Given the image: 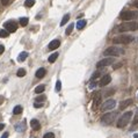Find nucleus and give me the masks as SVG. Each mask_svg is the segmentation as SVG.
I'll use <instances>...</instances> for the list:
<instances>
[{"instance_id": "nucleus-1", "label": "nucleus", "mask_w": 138, "mask_h": 138, "mask_svg": "<svg viewBox=\"0 0 138 138\" xmlns=\"http://www.w3.org/2000/svg\"><path fill=\"white\" fill-rule=\"evenodd\" d=\"M103 55L107 56V57H113V58L118 57V56L124 55V49H122V48H119V46H117V45H111L104 50Z\"/></svg>"}, {"instance_id": "nucleus-2", "label": "nucleus", "mask_w": 138, "mask_h": 138, "mask_svg": "<svg viewBox=\"0 0 138 138\" xmlns=\"http://www.w3.org/2000/svg\"><path fill=\"white\" fill-rule=\"evenodd\" d=\"M136 30H138V22H135V21L124 22L122 24L117 26V31H119V33H124V31H136Z\"/></svg>"}, {"instance_id": "nucleus-3", "label": "nucleus", "mask_w": 138, "mask_h": 138, "mask_svg": "<svg viewBox=\"0 0 138 138\" xmlns=\"http://www.w3.org/2000/svg\"><path fill=\"white\" fill-rule=\"evenodd\" d=\"M119 19L124 20V21H132V20L138 19V11H124L119 14Z\"/></svg>"}, {"instance_id": "nucleus-4", "label": "nucleus", "mask_w": 138, "mask_h": 138, "mask_svg": "<svg viewBox=\"0 0 138 138\" xmlns=\"http://www.w3.org/2000/svg\"><path fill=\"white\" fill-rule=\"evenodd\" d=\"M132 117V111H127V113H124L122 116H121V118L118 119V122H117V128H125L130 123V119Z\"/></svg>"}, {"instance_id": "nucleus-5", "label": "nucleus", "mask_w": 138, "mask_h": 138, "mask_svg": "<svg viewBox=\"0 0 138 138\" xmlns=\"http://www.w3.org/2000/svg\"><path fill=\"white\" fill-rule=\"evenodd\" d=\"M117 117V111H110V113H107L104 114L102 117H101V123L103 125H109L114 122Z\"/></svg>"}, {"instance_id": "nucleus-6", "label": "nucleus", "mask_w": 138, "mask_h": 138, "mask_svg": "<svg viewBox=\"0 0 138 138\" xmlns=\"http://www.w3.org/2000/svg\"><path fill=\"white\" fill-rule=\"evenodd\" d=\"M113 42L115 44H129L130 42H132V37L128 35H119L113 39Z\"/></svg>"}, {"instance_id": "nucleus-7", "label": "nucleus", "mask_w": 138, "mask_h": 138, "mask_svg": "<svg viewBox=\"0 0 138 138\" xmlns=\"http://www.w3.org/2000/svg\"><path fill=\"white\" fill-rule=\"evenodd\" d=\"M114 61H115V59L113 57H106V58H103V59H101V60H99L96 63V67H98V69L106 67V66H109V65H111V64H114Z\"/></svg>"}, {"instance_id": "nucleus-8", "label": "nucleus", "mask_w": 138, "mask_h": 138, "mask_svg": "<svg viewBox=\"0 0 138 138\" xmlns=\"http://www.w3.org/2000/svg\"><path fill=\"white\" fill-rule=\"evenodd\" d=\"M116 106V101L113 99H108L107 101H104L103 103L101 104V110H111L114 109Z\"/></svg>"}, {"instance_id": "nucleus-9", "label": "nucleus", "mask_w": 138, "mask_h": 138, "mask_svg": "<svg viewBox=\"0 0 138 138\" xmlns=\"http://www.w3.org/2000/svg\"><path fill=\"white\" fill-rule=\"evenodd\" d=\"M5 30L8 31V33H14L18 29V24H16L14 21H7V22L4 23Z\"/></svg>"}, {"instance_id": "nucleus-10", "label": "nucleus", "mask_w": 138, "mask_h": 138, "mask_svg": "<svg viewBox=\"0 0 138 138\" xmlns=\"http://www.w3.org/2000/svg\"><path fill=\"white\" fill-rule=\"evenodd\" d=\"M101 94L100 93H95L94 94V96H93V106H92V109L93 110H96L98 109V107L100 106V103H101Z\"/></svg>"}, {"instance_id": "nucleus-11", "label": "nucleus", "mask_w": 138, "mask_h": 138, "mask_svg": "<svg viewBox=\"0 0 138 138\" xmlns=\"http://www.w3.org/2000/svg\"><path fill=\"white\" fill-rule=\"evenodd\" d=\"M111 81V77L109 76V74H106V76H103V77L101 78V80H100V86L101 87H103V86H107L109 82Z\"/></svg>"}, {"instance_id": "nucleus-12", "label": "nucleus", "mask_w": 138, "mask_h": 138, "mask_svg": "<svg viewBox=\"0 0 138 138\" xmlns=\"http://www.w3.org/2000/svg\"><path fill=\"white\" fill-rule=\"evenodd\" d=\"M59 45H60V41L59 39H54V41H51V42L49 43V50H56L57 48H59Z\"/></svg>"}, {"instance_id": "nucleus-13", "label": "nucleus", "mask_w": 138, "mask_h": 138, "mask_svg": "<svg viewBox=\"0 0 138 138\" xmlns=\"http://www.w3.org/2000/svg\"><path fill=\"white\" fill-rule=\"evenodd\" d=\"M131 103H132V100L131 99H127V100H124V101H122L121 104H119V110H124V109H125L128 106H130Z\"/></svg>"}, {"instance_id": "nucleus-14", "label": "nucleus", "mask_w": 138, "mask_h": 138, "mask_svg": "<svg viewBox=\"0 0 138 138\" xmlns=\"http://www.w3.org/2000/svg\"><path fill=\"white\" fill-rule=\"evenodd\" d=\"M30 127L34 129V130H39L41 129V124L37 119H31L30 121Z\"/></svg>"}, {"instance_id": "nucleus-15", "label": "nucleus", "mask_w": 138, "mask_h": 138, "mask_svg": "<svg viewBox=\"0 0 138 138\" xmlns=\"http://www.w3.org/2000/svg\"><path fill=\"white\" fill-rule=\"evenodd\" d=\"M45 73H46L45 69H44V67H41V69H39L36 71V77L39 78V79H42V78L45 76Z\"/></svg>"}, {"instance_id": "nucleus-16", "label": "nucleus", "mask_w": 138, "mask_h": 138, "mask_svg": "<svg viewBox=\"0 0 138 138\" xmlns=\"http://www.w3.org/2000/svg\"><path fill=\"white\" fill-rule=\"evenodd\" d=\"M27 57H28V52H26V51H22V52H21V54L18 56V61H24Z\"/></svg>"}, {"instance_id": "nucleus-17", "label": "nucleus", "mask_w": 138, "mask_h": 138, "mask_svg": "<svg viewBox=\"0 0 138 138\" xmlns=\"http://www.w3.org/2000/svg\"><path fill=\"white\" fill-rule=\"evenodd\" d=\"M58 55H59V54H57V52H55V54H51V55H50V56H49V59H48V60H49V63H55V61L57 60Z\"/></svg>"}, {"instance_id": "nucleus-18", "label": "nucleus", "mask_w": 138, "mask_h": 138, "mask_svg": "<svg viewBox=\"0 0 138 138\" xmlns=\"http://www.w3.org/2000/svg\"><path fill=\"white\" fill-rule=\"evenodd\" d=\"M44 89H45V86H44V85H39V86L35 88V93H36V94H41V93L44 92Z\"/></svg>"}, {"instance_id": "nucleus-19", "label": "nucleus", "mask_w": 138, "mask_h": 138, "mask_svg": "<svg viewBox=\"0 0 138 138\" xmlns=\"http://www.w3.org/2000/svg\"><path fill=\"white\" fill-rule=\"evenodd\" d=\"M85 26H86V21H85V20H79V21H78V23H77V29L81 30Z\"/></svg>"}, {"instance_id": "nucleus-20", "label": "nucleus", "mask_w": 138, "mask_h": 138, "mask_svg": "<svg viewBox=\"0 0 138 138\" xmlns=\"http://www.w3.org/2000/svg\"><path fill=\"white\" fill-rule=\"evenodd\" d=\"M24 129H26V122H22L21 124L16 125V131H19V132H23Z\"/></svg>"}, {"instance_id": "nucleus-21", "label": "nucleus", "mask_w": 138, "mask_h": 138, "mask_svg": "<svg viewBox=\"0 0 138 138\" xmlns=\"http://www.w3.org/2000/svg\"><path fill=\"white\" fill-rule=\"evenodd\" d=\"M21 113H22V107H21V106L14 107V109H13V114H14V115H19Z\"/></svg>"}, {"instance_id": "nucleus-22", "label": "nucleus", "mask_w": 138, "mask_h": 138, "mask_svg": "<svg viewBox=\"0 0 138 138\" xmlns=\"http://www.w3.org/2000/svg\"><path fill=\"white\" fill-rule=\"evenodd\" d=\"M20 24L22 27H26L28 24V18H20Z\"/></svg>"}, {"instance_id": "nucleus-23", "label": "nucleus", "mask_w": 138, "mask_h": 138, "mask_svg": "<svg viewBox=\"0 0 138 138\" xmlns=\"http://www.w3.org/2000/svg\"><path fill=\"white\" fill-rule=\"evenodd\" d=\"M35 5V0H26L24 1V6L26 7H33Z\"/></svg>"}, {"instance_id": "nucleus-24", "label": "nucleus", "mask_w": 138, "mask_h": 138, "mask_svg": "<svg viewBox=\"0 0 138 138\" xmlns=\"http://www.w3.org/2000/svg\"><path fill=\"white\" fill-rule=\"evenodd\" d=\"M16 76H18V77H24V76H26V70L19 69L18 70V72H16Z\"/></svg>"}, {"instance_id": "nucleus-25", "label": "nucleus", "mask_w": 138, "mask_h": 138, "mask_svg": "<svg viewBox=\"0 0 138 138\" xmlns=\"http://www.w3.org/2000/svg\"><path fill=\"white\" fill-rule=\"evenodd\" d=\"M73 28H74V24H73V23H72V24H70L69 27L66 28V31H65V34L67 35V36H69V35L71 34V33H72V30H73Z\"/></svg>"}, {"instance_id": "nucleus-26", "label": "nucleus", "mask_w": 138, "mask_h": 138, "mask_svg": "<svg viewBox=\"0 0 138 138\" xmlns=\"http://www.w3.org/2000/svg\"><path fill=\"white\" fill-rule=\"evenodd\" d=\"M70 20V14H66L65 16H64V18H63V20H61V22H60V26H64V24H65L66 22H67V21H69Z\"/></svg>"}, {"instance_id": "nucleus-27", "label": "nucleus", "mask_w": 138, "mask_h": 138, "mask_svg": "<svg viewBox=\"0 0 138 138\" xmlns=\"http://www.w3.org/2000/svg\"><path fill=\"white\" fill-rule=\"evenodd\" d=\"M8 35H9V33H8V31H6L5 29H2V30H0V37H2V39H5V37H7Z\"/></svg>"}, {"instance_id": "nucleus-28", "label": "nucleus", "mask_w": 138, "mask_h": 138, "mask_svg": "<svg viewBox=\"0 0 138 138\" xmlns=\"http://www.w3.org/2000/svg\"><path fill=\"white\" fill-rule=\"evenodd\" d=\"M60 89H61V81L58 80L56 82V92H60Z\"/></svg>"}, {"instance_id": "nucleus-29", "label": "nucleus", "mask_w": 138, "mask_h": 138, "mask_svg": "<svg viewBox=\"0 0 138 138\" xmlns=\"http://www.w3.org/2000/svg\"><path fill=\"white\" fill-rule=\"evenodd\" d=\"M100 76H101V72H99V71L94 72V74L92 76V80H94V79H96V78H99Z\"/></svg>"}, {"instance_id": "nucleus-30", "label": "nucleus", "mask_w": 138, "mask_h": 138, "mask_svg": "<svg viewBox=\"0 0 138 138\" xmlns=\"http://www.w3.org/2000/svg\"><path fill=\"white\" fill-rule=\"evenodd\" d=\"M43 138H55V135L52 132H48V134H45L43 136Z\"/></svg>"}, {"instance_id": "nucleus-31", "label": "nucleus", "mask_w": 138, "mask_h": 138, "mask_svg": "<svg viewBox=\"0 0 138 138\" xmlns=\"http://www.w3.org/2000/svg\"><path fill=\"white\" fill-rule=\"evenodd\" d=\"M132 123H134V124H137L138 123V109H137V111H136V115H135V117H134Z\"/></svg>"}, {"instance_id": "nucleus-32", "label": "nucleus", "mask_w": 138, "mask_h": 138, "mask_svg": "<svg viewBox=\"0 0 138 138\" xmlns=\"http://www.w3.org/2000/svg\"><path fill=\"white\" fill-rule=\"evenodd\" d=\"M45 99H46L45 95H41V96H37V98H36V101H39V102H41V101H44Z\"/></svg>"}, {"instance_id": "nucleus-33", "label": "nucleus", "mask_w": 138, "mask_h": 138, "mask_svg": "<svg viewBox=\"0 0 138 138\" xmlns=\"http://www.w3.org/2000/svg\"><path fill=\"white\" fill-rule=\"evenodd\" d=\"M34 107L35 108H41V107H43V103H41V102H35Z\"/></svg>"}, {"instance_id": "nucleus-34", "label": "nucleus", "mask_w": 138, "mask_h": 138, "mask_svg": "<svg viewBox=\"0 0 138 138\" xmlns=\"http://www.w3.org/2000/svg\"><path fill=\"white\" fill-rule=\"evenodd\" d=\"M95 87H96V82H94V81H93V82H91V84H89V88H91V89L95 88Z\"/></svg>"}, {"instance_id": "nucleus-35", "label": "nucleus", "mask_w": 138, "mask_h": 138, "mask_svg": "<svg viewBox=\"0 0 138 138\" xmlns=\"http://www.w3.org/2000/svg\"><path fill=\"white\" fill-rule=\"evenodd\" d=\"M1 4L4 5V6H7L9 4V0H1Z\"/></svg>"}, {"instance_id": "nucleus-36", "label": "nucleus", "mask_w": 138, "mask_h": 138, "mask_svg": "<svg viewBox=\"0 0 138 138\" xmlns=\"http://www.w3.org/2000/svg\"><path fill=\"white\" fill-rule=\"evenodd\" d=\"M5 51V46L2 45V44H0V55L2 54V52H4Z\"/></svg>"}, {"instance_id": "nucleus-37", "label": "nucleus", "mask_w": 138, "mask_h": 138, "mask_svg": "<svg viewBox=\"0 0 138 138\" xmlns=\"http://www.w3.org/2000/svg\"><path fill=\"white\" fill-rule=\"evenodd\" d=\"M8 136H9V135H8V132H5V134L2 135L0 138H8Z\"/></svg>"}, {"instance_id": "nucleus-38", "label": "nucleus", "mask_w": 138, "mask_h": 138, "mask_svg": "<svg viewBox=\"0 0 138 138\" xmlns=\"http://www.w3.org/2000/svg\"><path fill=\"white\" fill-rule=\"evenodd\" d=\"M119 66H122V63H118L117 65H114V69H117V67H119Z\"/></svg>"}, {"instance_id": "nucleus-39", "label": "nucleus", "mask_w": 138, "mask_h": 138, "mask_svg": "<svg viewBox=\"0 0 138 138\" xmlns=\"http://www.w3.org/2000/svg\"><path fill=\"white\" fill-rule=\"evenodd\" d=\"M4 128H5V124L4 123H0V130H2Z\"/></svg>"}, {"instance_id": "nucleus-40", "label": "nucleus", "mask_w": 138, "mask_h": 138, "mask_svg": "<svg viewBox=\"0 0 138 138\" xmlns=\"http://www.w3.org/2000/svg\"><path fill=\"white\" fill-rule=\"evenodd\" d=\"M134 5H135V7H136V8H138V1H136Z\"/></svg>"}, {"instance_id": "nucleus-41", "label": "nucleus", "mask_w": 138, "mask_h": 138, "mask_svg": "<svg viewBox=\"0 0 138 138\" xmlns=\"http://www.w3.org/2000/svg\"><path fill=\"white\" fill-rule=\"evenodd\" d=\"M134 137H135V138H138V134H135V135H134Z\"/></svg>"}, {"instance_id": "nucleus-42", "label": "nucleus", "mask_w": 138, "mask_h": 138, "mask_svg": "<svg viewBox=\"0 0 138 138\" xmlns=\"http://www.w3.org/2000/svg\"><path fill=\"white\" fill-rule=\"evenodd\" d=\"M31 138H34V137H31Z\"/></svg>"}, {"instance_id": "nucleus-43", "label": "nucleus", "mask_w": 138, "mask_h": 138, "mask_svg": "<svg viewBox=\"0 0 138 138\" xmlns=\"http://www.w3.org/2000/svg\"><path fill=\"white\" fill-rule=\"evenodd\" d=\"M137 96H138V95H137Z\"/></svg>"}]
</instances>
